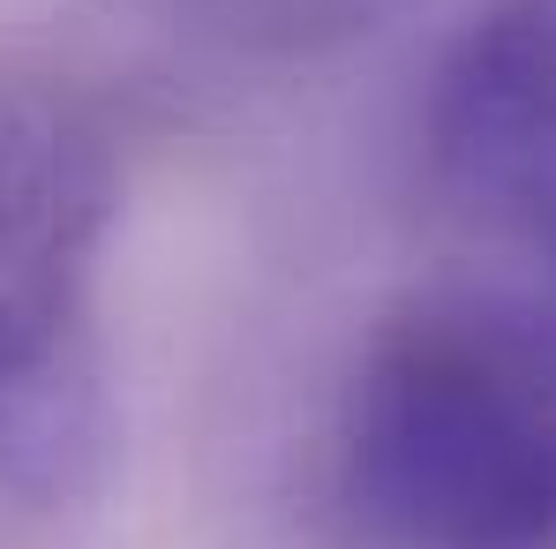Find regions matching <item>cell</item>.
Returning a JSON list of instances; mask_svg holds the SVG:
<instances>
[{
  "label": "cell",
  "instance_id": "3957f363",
  "mask_svg": "<svg viewBox=\"0 0 556 549\" xmlns=\"http://www.w3.org/2000/svg\"><path fill=\"white\" fill-rule=\"evenodd\" d=\"M113 159L53 105H0V347L91 309Z\"/></svg>",
  "mask_w": 556,
  "mask_h": 549
},
{
  "label": "cell",
  "instance_id": "277c9868",
  "mask_svg": "<svg viewBox=\"0 0 556 549\" xmlns=\"http://www.w3.org/2000/svg\"><path fill=\"white\" fill-rule=\"evenodd\" d=\"M113 414L98 376L91 309L0 347V482L30 504L84 497L105 466Z\"/></svg>",
  "mask_w": 556,
  "mask_h": 549
},
{
  "label": "cell",
  "instance_id": "7a4b0ae2",
  "mask_svg": "<svg viewBox=\"0 0 556 549\" xmlns=\"http://www.w3.org/2000/svg\"><path fill=\"white\" fill-rule=\"evenodd\" d=\"M429 159L481 226L556 257V0H489L452 38Z\"/></svg>",
  "mask_w": 556,
  "mask_h": 549
},
{
  "label": "cell",
  "instance_id": "6da1fadb",
  "mask_svg": "<svg viewBox=\"0 0 556 549\" xmlns=\"http://www.w3.org/2000/svg\"><path fill=\"white\" fill-rule=\"evenodd\" d=\"M339 504L383 549H549V347L481 301L391 316L339 407Z\"/></svg>",
  "mask_w": 556,
  "mask_h": 549
}]
</instances>
